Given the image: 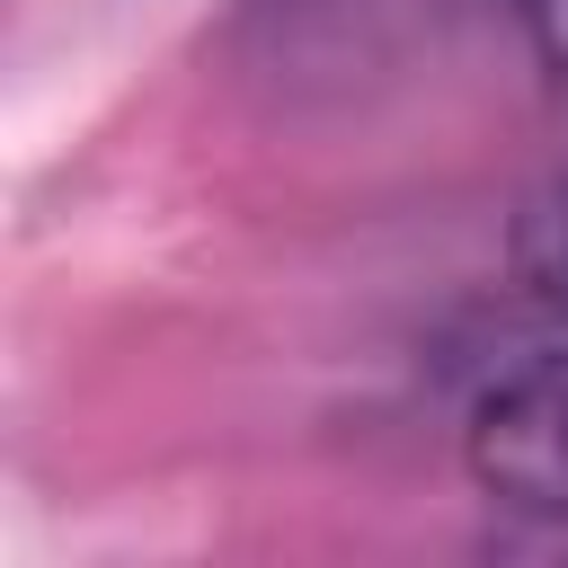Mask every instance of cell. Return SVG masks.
<instances>
[{
  "label": "cell",
  "mask_w": 568,
  "mask_h": 568,
  "mask_svg": "<svg viewBox=\"0 0 568 568\" xmlns=\"http://www.w3.org/2000/svg\"><path fill=\"white\" fill-rule=\"evenodd\" d=\"M515 275L532 302L568 311V169L532 186V204L515 213Z\"/></svg>",
  "instance_id": "cell-2"
},
{
  "label": "cell",
  "mask_w": 568,
  "mask_h": 568,
  "mask_svg": "<svg viewBox=\"0 0 568 568\" xmlns=\"http://www.w3.org/2000/svg\"><path fill=\"white\" fill-rule=\"evenodd\" d=\"M462 453L497 506L568 515V346L497 373L462 426Z\"/></svg>",
  "instance_id": "cell-1"
},
{
  "label": "cell",
  "mask_w": 568,
  "mask_h": 568,
  "mask_svg": "<svg viewBox=\"0 0 568 568\" xmlns=\"http://www.w3.org/2000/svg\"><path fill=\"white\" fill-rule=\"evenodd\" d=\"M506 9L532 36V53L550 62V80H568V0H506Z\"/></svg>",
  "instance_id": "cell-3"
}]
</instances>
